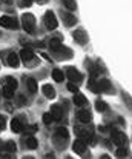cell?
Wrapping results in <instances>:
<instances>
[{
  "label": "cell",
  "mask_w": 132,
  "mask_h": 159,
  "mask_svg": "<svg viewBox=\"0 0 132 159\" xmlns=\"http://www.w3.org/2000/svg\"><path fill=\"white\" fill-rule=\"evenodd\" d=\"M22 23H23V30L26 31V33H34V30H36V17L32 16V14H23L22 16Z\"/></svg>",
  "instance_id": "1"
},
{
  "label": "cell",
  "mask_w": 132,
  "mask_h": 159,
  "mask_svg": "<svg viewBox=\"0 0 132 159\" xmlns=\"http://www.w3.org/2000/svg\"><path fill=\"white\" fill-rule=\"evenodd\" d=\"M43 20H45V25H46L48 30H55L57 25H58V22H57V19H55V14H54L52 11H46V12H45Z\"/></svg>",
  "instance_id": "2"
},
{
  "label": "cell",
  "mask_w": 132,
  "mask_h": 159,
  "mask_svg": "<svg viewBox=\"0 0 132 159\" xmlns=\"http://www.w3.org/2000/svg\"><path fill=\"white\" fill-rule=\"evenodd\" d=\"M111 138H112V141H114L117 145H120V147H125V144L128 142V138L125 136V133H121V131H118V130H111Z\"/></svg>",
  "instance_id": "3"
},
{
  "label": "cell",
  "mask_w": 132,
  "mask_h": 159,
  "mask_svg": "<svg viewBox=\"0 0 132 159\" xmlns=\"http://www.w3.org/2000/svg\"><path fill=\"white\" fill-rule=\"evenodd\" d=\"M66 76L72 80V82H80L82 79H83V76L75 70V68H72V66H69V68H66Z\"/></svg>",
  "instance_id": "4"
},
{
  "label": "cell",
  "mask_w": 132,
  "mask_h": 159,
  "mask_svg": "<svg viewBox=\"0 0 132 159\" xmlns=\"http://www.w3.org/2000/svg\"><path fill=\"white\" fill-rule=\"evenodd\" d=\"M86 147H88V144H86V141L85 139H77L75 142H74V145H72V148H74V152L75 153H79V155H82V153H85L86 152Z\"/></svg>",
  "instance_id": "5"
},
{
  "label": "cell",
  "mask_w": 132,
  "mask_h": 159,
  "mask_svg": "<svg viewBox=\"0 0 132 159\" xmlns=\"http://www.w3.org/2000/svg\"><path fill=\"white\" fill-rule=\"evenodd\" d=\"M0 25L3 28H17V20L12 19V17H8V16H3L0 19Z\"/></svg>",
  "instance_id": "6"
},
{
  "label": "cell",
  "mask_w": 132,
  "mask_h": 159,
  "mask_svg": "<svg viewBox=\"0 0 132 159\" xmlns=\"http://www.w3.org/2000/svg\"><path fill=\"white\" fill-rule=\"evenodd\" d=\"M74 39H75V42H79L80 45H85V43L88 42V34H86L83 30H77V31L74 33Z\"/></svg>",
  "instance_id": "7"
},
{
  "label": "cell",
  "mask_w": 132,
  "mask_h": 159,
  "mask_svg": "<svg viewBox=\"0 0 132 159\" xmlns=\"http://www.w3.org/2000/svg\"><path fill=\"white\" fill-rule=\"evenodd\" d=\"M51 114H52L54 120H60V119L63 117L62 107H60V105H52V107H51Z\"/></svg>",
  "instance_id": "8"
},
{
  "label": "cell",
  "mask_w": 132,
  "mask_h": 159,
  "mask_svg": "<svg viewBox=\"0 0 132 159\" xmlns=\"http://www.w3.org/2000/svg\"><path fill=\"white\" fill-rule=\"evenodd\" d=\"M77 117H79L83 124H88V122H91V119H92V116H91V113H89L88 110H80V111L77 113Z\"/></svg>",
  "instance_id": "9"
},
{
  "label": "cell",
  "mask_w": 132,
  "mask_h": 159,
  "mask_svg": "<svg viewBox=\"0 0 132 159\" xmlns=\"http://www.w3.org/2000/svg\"><path fill=\"white\" fill-rule=\"evenodd\" d=\"M74 104H75L77 107H85L86 104H88V99H86L83 94H80V93L77 91V93L74 94Z\"/></svg>",
  "instance_id": "10"
},
{
  "label": "cell",
  "mask_w": 132,
  "mask_h": 159,
  "mask_svg": "<svg viewBox=\"0 0 132 159\" xmlns=\"http://www.w3.org/2000/svg\"><path fill=\"white\" fill-rule=\"evenodd\" d=\"M97 85H98V90H100V91H111V90H112L111 82L106 80V79H100V80L97 82Z\"/></svg>",
  "instance_id": "11"
},
{
  "label": "cell",
  "mask_w": 132,
  "mask_h": 159,
  "mask_svg": "<svg viewBox=\"0 0 132 159\" xmlns=\"http://www.w3.org/2000/svg\"><path fill=\"white\" fill-rule=\"evenodd\" d=\"M11 130H12L14 133H22V131H23V124H22V120H20V119H12V122H11Z\"/></svg>",
  "instance_id": "12"
},
{
  "label": "cell",
  "mask_w": 132,
  "mask_h": 159,
  "mask_svg": "<svg viewBox=\"0 0 132 159\" xmlns=\"http://www.w3.org/2000/svg\"><path fill=\"white\" fill-rule=\"evenodd\" d=\"M19 62H20V59H19V56L15 53L8 54V65H9V66L15 68V66H19Z\"/></svg>",
  "instance_id": "13"
},
{
  "label": "cell",
  "mask_w": 132,
  "mask_h": 159,
  "mask_svg": "<svg viewBox=\"0 0 132 159\" xmlns=\"http://www.w3.org/2000/svg\"><path fill=\"white\" fill-rule=\"evenodd\" d=\"M42 90H43V94L48 98V99H54V98H55V90H54L51 85H48V84H46V85H43V88H42Z\"/></svg>",
  "instance_id": "14"
},
{
  "label": "cell",
  "mask_w": 132,
  "mask_h": 159,
  "mask_svg": "<svg viewBox=\"0 0 132 159\" xmlns=\"http://www.w3.org/2000/svg\"><path fill=\"white\" fill-rule=\"evenodd\" d=\"M62 17H63V20H65V23H66L68 26H72V25L77 22L72 14H68V12H63V11H62Z\"/></svg>",
  "instance_id": "15"
},
{
  "label": "cell",
  "mask_w": 132,
  "mask_h": 159,
  "mask_svg": "<svg viewBox=\"0 0 132 159\" xmlns=\"http://www.w3.org/2000/svg\"><path fill=\"white\" fill-rule=\"evenodd\" d=\"M20 57H22L25 62H29V60H32L34 53H32L31 50H26V48H25V50H22V51H20Z\"/></svg>",
  "instance_id": "16"
},
{
  "label": "cell",
  "mask_w": 132,
  "mask_h": 159,
  "mask_svg": "<svg viewBox=\"0 0 132 159\" xmlns=\"http://www.w3.org/2000/svg\"><path fill=\"white\" fill-rule=\"evenodd\" d=\"M68 136H69V133H68L66 128H57V131H55V139H68Z\"/></svg>",
  "instance_id": "17"
},
{
  "label": "cell",
  "mask_w": 132,
  "mask_h": 159,
  "mask_svg": "<svg viewBox=\"0 0 132 159\" xmlns=\"http://www.w3.org/2000/svg\"><path fill=\"white\" fill-rule=\"evenodd\" d=\"M49 48L54 50V51H60V50H62V43H60V40H58V39H51V42H49Z\"/></svg>",
  "instance_id": "18"
},
{
  "label": "cell",
  "mask_w": 132,
  "mask_h": 159,
  "mask_svg": "<svg viewBox=\"0 0 132 159\" xmlns=\"http://www.w3.org/2000/svg\"><path fill=\"white\" fill-rule=\"evenodd\" d=\"M52 77H54V80H55V82H63L65 74H63V71H62V70H54V71H52Z\"/></svg>",
  "instance_id": "19"
},
{
  "label": "cell",
  "mask_w": 132,
  "mask_h": 159,
  "mask_svg": "<svg viewBox=\"0 0 132 159\" xmlns=\"http://www.w3.org/2000/svg\"><path fill=\"white\" fill-rule=\"evenodd\" d=\"M26 85H28V90H29L31 93H36V91H37V82H36L32 77L26 79Z\"/></svg>",
  "instance_id": "20"
},
{
  "label": "cell",
  "mask_w": 132,
  "mask_h": 159,
  "mask_svg": "<svg viewBox=\"0 0 132 159\" xmlns=\"http://www.w3.org/2000/svg\"><path fill=\"white\" fill-rule=\"evenodd\" d=\"M5 85L9 87V88H12V90H15L19 84H17V80L14 77H5Z\"/></svg>",
  "instance_id": "21"
},
{
  "label": "cell",
  "mask_w": 132,
  "mask_h": 159,
  "mask_svg": "<svg viewBox=\"0 0 132 159\" xmlns=\"http://www.w3.org/2000/svg\"><path fill=\"white\" fill-rule=\"evenodd\" d=\"M77 134H79V138H82V139H88V138L92 136L91 131H88L86 128H77Z\"/></svg>",
  "instance_id": "22"
},
{
  "label": "cell",
  "mask_w": 132,
  "mask_h": 159,
  "mask_svg": "<svg viewBox=\"0 0 132 159\" xmlns=\"http://www.w3.org/2000/svg\"><path fill=\"white\" fill-rule=\"evenodd\" d=\"M63 5H65L69 11H74V9L77 8V3H75L74 0H63Z\"/></svg>",
  "instance_id": "23"
},
{
  "label": "cell",
  "mask_w": 132,
  "mask_h": 159,
  "mask_svg": "<svg viewBox=\"0 0 132 159\" xmlns=\"http://www.w3.org/2000/svg\"><path fill=\"white\" fill-rule=\"evenodd\" d=\"M3 96H5L6 99H9V98H12V96H14V90L5 85V87H3Z\"/></svg>",
  "instance_id": "24"
},
{
  "label": "cell",
  "mask_w": 132,
  "mask_h": 159,
  "mask_svg": "<svg viewBox=\"0 0 132 159\" xmlns=\"http://www.w3.org/2000/svg\"><path fill=\"white\" fill-rule=\"evenodd\" d=\"M26 147L31 148V150L37 148V141H36L34 138H28V139H26Z\"/></svg>",
  "instance_id": "25"
},
{
  "label": "cell",
  "mask_w": 132,
  "mask_h": 159,
  "mask_svg": "<svg viewBox=\"0 0 132 159\" xmlns=\"http://www.w3.org/2000/svg\"><path fill=\"white\" fill-rule=\"evenodd\" d=\"M95 108L103 113V111L108 110V105H106V102H103V101H97V102H95Z\"/></svg>",
  "instance_id": "26"
},
{
  "label": "cell",
  "mask_w": 132,
  "mask_h": 159,
  "mask_svg": "<svg viewBox=\"0 0 132 159\" xmlns=\"http://www.w3.org/2000/svg\"><path fill=\"white\" fill-rule=\"evenodd\" d=\"M52 120H54L52 114H51V113H45V114H43V124H45V125H49Z\"/></svg>",
  "instance_id": "27"
},
{
  "label": "cell",
  "mask_w": 132,
  "mask_h": 159,
  "mask_svg": "<svg viewBox=\"0 0 132 159\" xmlns=\"http://www.w3.org/2000/svg\"><path fill=\"white\" fill-rule=\"evenodd\" d=\"M5 148H6V150H8L9 153H14V152L17 150V147H15V144H14V142H6Z\"/></svg>",
  "instance_id": "28"
},
{
  "label": "cell",
  "mask_w": 132,
  "mask_h": 159,
  "mask_svg": "<svg viewBox=\"0 0 132 159\" xmlns=\"http://www.w3.org/2000/svg\"><path fill=\"white\" fill-rule=\"evenodd\" d=\"M88 85H89V88H91L92 91H97V93H100V90H98V85H97V82H95L94 79H91V80H89Z\"/></svg>",
  "instance_id": "29"
},
{
  "label": "cell",
  "mask_w": 132,
  "mask_h": 159,
  "mask_svg": "<svg viewBox=\"0 0 132 159\" xmlns=\"http://www.w3.org/2000/svg\"><path fill=\"white\" fill-rule=\"evenodd\" d=\"M126 156H128V150L126 148L121 147V148L117 150V158H126Z\"/></svg>",
  "instance_id": "30"
},
{
  "label": "cell",
  "mask_w": 132,
  "mask_h": 159,
  "mask_svg": "<svg viewBox=\"0 0 132 159\" xmlns=\"http://www.w3.org/2000/svg\"><path fill=\"white\" fill-rule=\"evenodd\" d=\"M68 90L72 91V93H77V91H79V87L74 85V84H68Z\"/></svg>",
  "instance_id": "31"
},
{
  "label": "cell",
  "mask_w": 132,
  "mask_h": 159,
  "mask_svg": "<svg viewBox=\"0 0 132 159\" xmlns=\"http://www.w3.org/2000/svg\"><path fill=\"white\" fill-rule=\"evenodd\" d=\"M31 3H32V0H20L22 6H31Z\"/></svg>",
  "instance_id": "32"
},
{
  "label": "cell",
  "mask_w": 132,
  "mask_h": 159,
  "mask_svg": "<svg viewBox=\"0 0 132 159\" xmlns=\"http://www.w3.org/2000/svg\"><path fill=\"white\" fill-rule=\"evenodd\" d=\"M2 128H5V119L0 116V130H2Z\"/></svg>",
  "instance_id": "33"
},
{
  "label": "cell",
  "mask_w": 132,
  "mask_h": 159,
  "mask_svg": "<svg viewBox=\"0 0 132 159\" xmlns=\"http://www.w3.org/2000/svg\"><path fill=\"white\" fill-rule=\"evenodd\" d=\"M19 104H22V105L25 104V98L23 96H19Z\"/></svg>",
  "instance_id": "34"
},
{
  "label": "cell",
  "mask_w": 132,
  "mask_h": 159,
  "mask_svg": "<svg viewBox=\"0 0 132 159\" xmlns=\"http://www.w3.org/2000/svg\"><path fill=\"white\" fill-rule=\"evenodd\" d=\"M11 2H12V0H2V3H6V5H9Z\"/></svg>",
  "instance_id": "35"
},
{
  "label": "cell",
  "mask_w": 132,
  "mask_h": 159,
  "mask_svg": "<svg viewBox=\"0 0 132 159\" xmlns=\"http://www.w3.org/2000/svg\"><path fill=\"white\" fill-rule=\"evenodd\" d=\"M37 2H43V0H37Z\"/></svg>",
  "instance_id": "36"
}]
</instances>
